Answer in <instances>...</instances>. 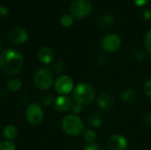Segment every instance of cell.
Masks as SVG:
<instances>
[{
  "label": "cell",
  "mask_w": 151,
  "mask_h": 150,
  "mask_svg": "<svg viewBox=\"0 0 151 150\" xmlns=\"http://www.w3.org/2000/svg\"><path fill=\"white\" fill-rule=\"evenodd\" d=\"M120 99L126 103H132L137 99V93L133 88H127L121 92Z\"/></svg>",
  "instance_id": "obj_15"
},
{
  "label": "cell",
  "mask_w": 151,
  "mask_h": 150,
  "mask_svg": "<svg viewBox=\"0 0 151 150\" xmlns=\"http://www.w3.org/2000/svg\"><path fill=\"white\" fill-rule=\"evenodd\" d=\"M122 41L117 34H108L101 41V48L104 52L113 53L116 52L121 46Z\"/></svg>",
  "instance_id": "obj_6"
},
{
  "label": "cell",
  "mask_w": 151,
  "mask_h": 150,
  "mask_svg": "<svg viewBox=\"0 0 151 150\" xmlns=\"http://www.w3.org/2000/svg\"><path fill=\"white\" fill-rule=\"evenodd\" d=\"M72 15L76 19H84L92 11V4L88 0H75L70 6Z\"/></svg>",
  "instance_id": "obj_5"
},
{
  "label": "cell",
  "mask_w": 151,
  "mask_h": 150,
  "mask_svg": "<svg viewBox=\"0 0 151 150\" xmlns=\"http://www.w3.org/2000/svg\"><path fill=\"white\" fill-rule=\"evenodd\" d=\"M127 147V139L120 135L115 134L109 138L107 141V149L108 150H125Z\"/></svg>",
  "instance_id": "obj_10"
},
{
  "label": "cell",
  "mask_w": 151,
  "mask_h": 150,
  "mask_svg": "<svg viewBox=\"0 0 151 150\" xmlns=\"http://www.w3.org/2000/svg\"><path fill=\"white\" fill-rule=\"evenodd\" d=\"M114 17L111 13H104L99 16L96 19V26L102 29H108L110 28L112 24L114 23Z\"/></svg>",
  "instance_id": "obj_14"
},
{
  "label": "cell",
  "mask_w": 151,
  "mask_h": 150,
  "mask_svg": "<svg viewBox=\"0 0 151 150\" xmlns=\"http://www.w3.org/2000/svg\"><path fill=\"white\" fill-rule=\"evenodd\" d=\"M83 138L84 140L89 143V142H93L95 141L96 138V133L94 130L92 129H88V130H86L83 133Z\"/></svg>",
  "instance_id": "obj_19"
},
{
  "label": "cell",
  "mask_w": 151,
  "mask_h": 150,
  "mask_svg": "<svg viewBox=\"0 0 151 150\" xmlns=\"http://www.w3.org/2000/svg\"><path fill=\"white\" fill-rule=\"evenodd\" d=\"M84 150H99V144L96 141L89 142L85 146Z\"/></svg>",
  "instance_id": "obj_25"
},
{
  "label": "cell",
  "mask_w": 151,
  "mask_h": 150,
  "mask_svg": "<svg viewBox=\"0 0 151 150\" xmlns=\"http://www.w3.org/2000/svg\"><path fill=\"white\" fill-rule=\"evenodd\" d=\"M54 87L58 93L62 95H65L73 91V81L71 77L67 75H61L57 78L54 83Z\"/></svg>",
  "instance_id": "obj_8"
},
{
  "label": "cell",
  "mask_w": 151,
  "mask_h": 150,
  "mask_svg": "<svg viewBox=\"0 0 151 150\" xmlns=\"http://www.w3.org/2000/svg\"><path fill=\"white\" fill-rule=\"evenodd\" d=\"M107 63H108V59H107V57H106L105 56H102V57H99L98 64H99L100 65L104 66V65H107Z\"/></svg>",
  "instance_id": "obj_30"
},
{
  "label": "cell",
  "mask_w": 151,
  "mask_h": 150,
  "mask_svg": "<svg viewBox=\"0 0 151 150\" xmlns=\"http://www.w3.org/2000/svg\"><path fill=\"white\" fill-rule=\"evenodd\" d=\"M52 70H53V72H54L55 73L60 74V73H62L63 71L65 70V65H64V64L61 63V62H57L56 64L53 65Z\"/></svg>",
  "instance_id": "obj_22"
},
{
  "label": "cell",
  "mask_w": 151,
  "mask_h": 150,
  "mask_svg": "<svg viewBox=\"0 0 151 150\" xmlns=\"http://www.w3.org/2000/svg\"><path fill=\"white\" fill-rule=\"evenodd\" d=\"M62 128L67 135L76 137L83 132L84 124L78 116L69 114L64 117L62 120Z\"/></svg>",
  "instance_id": "obj_3"
},
{
  "label": "cell",
  "mask_w": 151,
  "mask_h": 150,
  "mask_svg": "<svg viewBox=\"0 0 151 150\" xmlns=\"http://www.w3.org/2000/svg\"><path fill=\"white\" fill-rule=\"evenodd\" d=\"M97 105L103 111H111L115 105V100L113 96L108 93H103L97 99Z\"/></svg>",
  "instance_id": "obj_11"
},
{
  "label": "cell",
  "mask_w": 151,
  "mask_h": 150,
  "mask_svg": "<svg viewBox=\"0 0 151 150\" xmlns=\"http://www.w3.org/2000/svg\"><path fill=\"white\" fill-rule=\"evenodd\" d=\"M73 105V100L66 95H61L57 98L55 101V108L60 112H65L72 110Z\"/></svg>",
  "instance_id": "obj_12"
},
{
  "label": "cell",
  "mask_w": 151,
  "mask_h": 150,
  "mask_svg": "<svg viewBox=\"0 0 151 150\" xmlns=\"http://www.w3.org/2000/svg\"><path fill=\"white\" fill-rule=\"evenodd\" d=\"M143 90H144V93L151 98V78L148 79L144 84V87H143Z\"/></svg>",
  "instance_id": "obj_24"
},
{
  "label": "cell",
  "mask_w": 151,
  "mask_h": 150,
  "mask_svg": "<svg viewBox=\"0 0 151 150\" xmlns=\"http://www.w3.org/2000/svg\"><path fill=\"white\" fill-rule=\"evenodd\" d=\"M26 118L27 122L33 126H38L43 118V111L38 103H31L26 111Z\"/></svg>",
  "instance_id": "obj_7"
},
{
  "label": "cell",
  "mask_w": 151,
  "mask_h": 150,
  "mask_svg": "<svg viewBox=\"0 0 151 150\" xmlns=\"http://www.w3.org/2000/svg\"><path fill=\"white\" fill-rule=\"evenodd\" d=\"M0 150H16V146L11 141H4L0 142Z\"/></svg>",
  "instance_id": "obj_21"
},
{
  "label": "cell",
  "mask_w": 151,
  "mask_h": 150,
  "mask_svg": "<svg viewBox=\"0 0 151 150\" xmlns=\"http://www.w3.org/2000/svg\"><path fill=\"white\" fill-rule=\"evenodd\" d=\"M138 59H142L143 57H145V53H143L142 51H137V55H136Z\"/></svg>",
  "instance_id": "obj_32"
},
{
  "label": "cell",
  "mask_w": 151,
  "mask_h": 150,
  "mask_svg": "<svg viewBox=\"0 0 151 150\" xmlns=\"http://www.w3.org/2000/svg\"><path fill=\"white\" fill-rule=\"evenodd\" d=\"M3 134H4V137L7 141H12V140H14L15 138H17L18 130L13 126H7L4 127Z\"/></svg>",
  "instance_id": "obj_17"
},
{
  "label": "cell",
  "mask_w": 151,
  "mask_h": 150,
  "mask_svg": "<svg viewBox=\"0 0 151 150\" xmlns=\"http://www.w3.org/2000/svg\"><path fill=\"white\" fill-rule=\"evenodd\" d=\"M142 17H143L145 19H147V20L150 19H151V11L150 10H149V9H146V10H144V11H142Z\"/></svg>",
  "instance_id": "obj_29"
},
{
  "label": "cell",
  "mask_w": 151,
  "mask_h": 150,
  "mask_svg": "<svg viewBox=\"0 0 151 150\" xmlns=\"http://www.w3.org/2000/svg\"><path fill=\"white\" fill-rule=\"evenodd\" d=\"M73 95L75 102L83 106L88 105L94 102L96 97V91L90 84L82 82L74 88Z\"/></svg>",
  "instance_id": "obj_2"
},
{
  "label": "cell",
  "mask_w": 151,
  "mask_h": 150,
  "mask_svg": "<svg viewBox=\"0 0 151 150\" xmlns=\"http://www.w3.org/2000/svg\"><path fill=\"white\" fill-rule=\"evenodd\" d=\"M52 97L51 96H49V95H46L45 97H42V103H44V104H46V105H50L51 104V103H52Z\"/></svg>",
  "instance_id": "obj_28"
},
{
  "label": "cell",
  "mask_w": 151,
  "mask_h": 150,
  "mask_svg": "<svg viewBox=\"0 0 151 150\" xmlns=\"http://www.w3.org/2000/svg\"><path fill=\"white\" fill-rule=\"evenodd\" d=\"M104 117L99 112H94L88 117V124L91 127H99L103 124Z\"/></svg>",
  "instance_id": "obj_16"
},
{
  "label": "cell",
  "mask_w": 151,
  "mask_h": 150,
  "mask_svg": "<svg viewBox=\"0 0 151 150\" xmlns=\"http://www.w3.org/2000/svg\"><path fill=\"white\" fill-rule=\"evenodd\" d=\"M0 14L1 15H5L7 14V9L4 6H0Z\"/></svg>",
  "instance_id": "obj_33"
},
{
  "label": "cell",
  "mask_w": 151,
  "mask_h": 150,
  "mask_svg": "<svg viewBox=\"0 0 151 150\" xmlns=\"http://www.w3.org/2000/svg\"><path fill=\"white\" fill-rule=\"evenodd\" d=\"M133 1L137 6H143L146 4H148L150 0H133Z\"/></svg>",
  "instance_id": "obj_31"
},
{
  "label": "cell",
  "mask_w": 151,
  "mask_h": 150,
  "mask_svg": "<svg viewBox=\"0 0 151 150\" xmlns=\"http://www.w3.org/2000/svg\"><path fill=\"white\" fill-rule=\"evenodd\" d=\"M143 122H144V124L148 127H150L151 128V111L147 112L144 115V117H143Z\"/></svg>",
  "instance_id": "obj_26"
},
{
  "label": "cell",
  "mask_w": 151,
  "mask_h": 150,
  "mask_svg": "<svg viewBox=\"0 0 151 150\" xmlns=\"http://www.w3.org/2000/svg\"><path fill=\"white\" fill-rule=\"evenodd\" d=\"M82 110H83V107H82V105H81L80 103H75V104H73V108H72V111H73V113H75V114H78V113H81V111H82Z\"/></svg>",
  "instance_id": "obj_27"
},
{
  "label": "cell",
  "mask_w": 151,
  "mask_h": 150,
  "mask_svg": "<svg viewBox=\"0 0 151 150\" xmlns=\"http://www.w3.org/2000/svg\"><path fill=\"white\" fill-rule=\"evenodd\" d=\"M9 41L14 44H22L27 42L28 38L27 32L21 27H13L12 28L7 34Z\"/></svg>",
  "instance_id": "obj_9"
},
{
  "label": "cell",
  "mask_w": 151,
  "mask_h": 150,
  "mask_svg": "<svg viewBox=\"0 0 151 150\" xmlns=\"http://www.w3.org/2000/svg\"><path fill=\"white\" fill-rule=\"evenodd\" d=\"M22 86V81L19 78L11 79L7 82V88L10 92H16L18 91Z\"/></svg>",
  "instance_id": "obj_18"
},
{
  "label": "cell",
  "mask_w": 151,
  "mask_h": 150,
  "mask_svg": "<svg viewBox=\"0 0 151 150\" xmlns=\"http://www.w3.org/2000/svg\"><path fill=\"white\" fill-rule=\"evenodd\" d=\"M38 59L43 65L50 64L54 59V52L49 47H42L38 51Z\"/></svg>",
  "instance_id": "obj_13"
},
{
  "label": "cell",
  "mask_w": 151,
  "mask_h": 150,
  "mask_svg": "<svg viewBox=\"0 0 151 150\" xmlns=\"http://www.w3.org/2000/svg\"><path fill=\"white\" fill-rule=\"evenodd\" d=\"M34 82L36 88L41 90H47L53 84V76L51 72L47 68L38 69L34 75Z\"/></svg>",
  "instance_id": "obj_4"
},
{
  "label": "cell",
  "mask_w": 151,
  "mask_h": 150,
  "mask_svg": "<svg viewBox=\"0 0 151 150\" xmlns=\"http://www.w3.org/2000/svg\"><path fill=\"white\" fill-rule=\"evenodd\" d=\"M23 65V57L16 50L8 49L0 54V70L7 75L19 73Z\"/></svg>",
  "instance_id": "obj_1"
},
{
  "label": "cell",
  "mask_w": 151,
  "mask_h": 150,
  "mask_svg": "<svg viewBox=\"0 0 151 150\" xmlns=\"http://www.w3.org/2000/svg\"><path fill=\"white\" fill-rule=\"evenodd\" d=\"M60 23L63 27H68L70 26L73 25V16L69 15V14H65L61 17L60 19Z\"/></svg>",
  "instance_id": "obj_20"
},
{
  "label": "cell",
  "mask_w": 151,
  "mask_h": 150,
  "mask_svg": "<svg viewBox=\"0 0 151 150\" xmlns=\"http://www.w3.org/2000/svg\"><path fill=\"white\" fill-rule=\"evenodd\" d=\"M144 43H145V47L146 49L149 50V52L151 53V29L149 30L144 37Z\"/></svg>",
  "instance_id": "obj_23"
}]
</instances>
